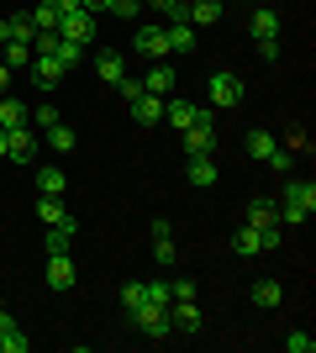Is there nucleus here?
I'll use <instances>...</instances> for the list:
<instances>
[{
	"label": "nucleus",
	"instance_id": "obj_13",
	"mask_svg": "<svg viewBox=\"0 0 316 353\" xmlns=\"http://www.w3.org/2000/svg\"><path fill=\"white\" fill-rule=\"evenodd\" d=\"M27 69H32V79H37L43 90H53V85L63 79V74H69L59 59H53V53H32V63H27Z\"/></svg>",
	"mask_w": 316,
	"mask_h": 353
},
{
	"label": "nucleus",
	"instance_id": "obj_19",
	"mask_svg": "<svg viewBox=\"0 0 316 353\" xmlns=\"http://www.w3.org/2000/svg\"><path fill=\"white\" fill-rule=\"evenodd\" d=\"M32 121V105L16 101V95H0V127H27Z\"/></svg>",
	"mask_w": 316,
	"mask_h": 353
},
{
	"label": "nucleus",
	"instance_id": "obj_39",
	"mask_svg": "<svg viewBox=\"0 0 316 353\" xmlns=\"http://www.w3.org/2000/svg\"><path fill=\"white\" fill-rule=\"evenodd\" d=\"M143 285H148V306H169V301H174L164 280H143Z\"/></svg>",
	"mask_w": 316,
	"mask_h": 353
},
{
	"label": "nucleus",
	"instance_id": "obj_22",
	"mask_svg": "<svg viewBox=\"0 0 316 353\" xmlns=\"http://www.w3.org/2000/svg\"><path fill=\"white\" fill-rule=\"evenodd\" d=\"M248 27H253V43H269V37H280V16H274L269 6H258Z\"/></svg>",
	"mask_w": 316,
	"mask_h": 353
},
{
	"label": "nucleus",
	"instance_id": "obj_35",
	"mask_svg": "<svg viewBox=\"0 0 316 353\" xmlns=\"http://www.w3.org/2000/svg\"><path fill=\"white\" fill-rule=\"evenodd\" d=\"M32 127H43V132H48V127H59V105H53V101L32 105Z\"/></svg>",
	"mask_w": 316,
	"mask_h": 353
},
{
	"label": "nucleus",
	"instance_id": "obj_14",
	"mask_svg": "<svg viewBox=\"0 0 316 353\" xmlns=\"http://www.w3.org/2000/svg\"><path fill=\"white\" fill-rule=\"evenodd\" d=\"M132 121H143V127H153V121H164V101H158V95H148V90H137L132 101Z\"/></svg>",
	"mask_w": 316,
	"mask_h": 353
},
{
	"label": "nucleus",
	"instance_id": "obj_25",
	"mask_svg": "<svg viewBox=\"0 0 316 353\" xmlns=\"http://www.w3.org/2000/svg\"><path fill=\"white\" fill-rule=\"evenodd\" d=\"M280 301H285V290H280L274 280H258V285H253V306H258V311H274Z\"/></svg>",
	"mask_w": 316,
	"mask_h": 353
},
{
	"label": "nucleus",
	"instance_id": "obj_3",
	"mask_svg": "<svg viewBox=\"0 0 316 353\" xmlns=\"http://www.w3.org/2000/svg\"><path fill=\"white\" fill-rule=\"evenodd\" d=\"M132 48L143 53V59L164 63V59H169V32H164V27H153V21H143V27H137V37H132Z\"/></svg>",
	"mask_w": 316,
	"mask_h": 353
},
{
	"label": "nucleus",
	"instance_id": "obj_32",
	"mask_svg": "<svg viewBox=\"0 0 316 353\" xmlns=\"http://www.w3.org/2000/svg\"><path fill=\"white\" fill-rule=\"evenodd\" d=\"M32 27H37V32H59V11H53V0H43V6L32 11Z\"/></svg>",
	"mask_w": 316,
	"mask_h": 353
},
{
	"label": "nucleus",
	"instance_id": "obj_45",
	"mask_svg": "<svg viewBox=\"0 0 316 353\" xmlns=\"http://www.w3.org/2000/svg\"><path fill=\"white\" fill-rule=\"evenodd\" d=\"M105 6H111V0H85V11H105Z\"/></svg>",
	"mask_w": 316,
	"mask_h": 353
},
{
	"label": "nucleus",
	"instance_id": "obj_44",
	"mask_svg": "<svg viewBox=\"0 0 316 353\" xmlns=\"http://www.w3.org/2000/svg\"><path fill=\"white\" fill-rule=\"evenodd\" d=\"M11 74H16V69H6V63H0V95H11Z\"/></svg>",
	"mask_w": 316,
	"mask_h": 353
},
{
	"label": "nucleus",
	"instance_id": "obj_17",
	"mask_svg": "<svg viewBox=\"0 0 316 353\" xmlns=\"http://www.w3.org/2000/svg\"><path fill=\"white\" fill-rule=\"evenodd\" d=\"M95 74H101V85H116L121 74H127V59H121L116 48H105V53H95Z\"/></svg>",
	"mask_w": 316,
	"mask_h": 353
},
{
	"label": "nucleus",
	"instance_id": "obj_47",
	"mask_svg": "<svg viewBox=\"0 0 316 353\" xmlns=\"http://www.w3.org/2000/svg\"><path fill=\"white\" fill-rule=\"evenodd\" d=\"M0 306H6V295H0Z\"/></svg>",
	"mask_w": 316,
	"mask_h": 353
},
{
	"label": "nucleus",
	"instance_id": "obj_43",
	"mask_svg": "<svg viewBox=\"0 0 316 353\" xmlns=\"http://www.w3.org/2000/svg\"><path fill=\"white\" fill-rule=\"evenodd\" d=\"M53 11L69 16V11H85V0H53Z\"/></svg>",
	"mask_w": 316,
	"mask_h": 353
},
{
	"label": "nucleus",
	"instance_id": "obj_42",
	"mask_svg": "<svg viewBox=\"0 0 316 353\" xmlns=\"http://www.w3.org/2000/svg\"><path fill=\"white\" fill-rule=\"evenodd\" d=\"M258 59H264V63H274V59H280V37H269V43H258Z\"/></svg>",
	"mask_w": 316,
	"mask_h": 353
},
{
	"label": "nucleus",
	"instance_id": "obj_2",
	"mask_svg": "<svg viewBox=\"0 0 316 353\" xmlns=\"http://www.w3.org/2000/svg\"><path fill=\"white\" fill-rule=\"evenodd\" d=\"M242 95H248V85H242L238 74H211L206 79V105L211 111H232V105H242Z\"/></svg>",
	"mask_w": 316,
	"mask_h": 353
},
{
	"label": "nucleus",
	"instance_id": "obj_16",
	"mask_svg": "<svg viewBox=\"0 0 316 353\" xmlns=\"http://www.w3.org/2000/svg\"><path fill=\"white\" fill-rule=\"evenodd\" d=\"M242 148H248V159H258V163H264V159H269V153H274V148H280V137H274L269 127H248V137H242Z\"/></svg>",
	"mask_w": 316,
	"mask_h": 353
},
{
	"label": "nucleus",
	"instance_id": "obj_11",
	"mask_svg": "<svg viewBox=\"0 0 316 353\" xmlns=\"http://www.w3.org/2000/svg\"><path fill=\"white\" fill-rule=\"evenodd\" d=\"M196 153H216V121L185 127V159H196Z\"/></svg>",
	"mask_w": 316,
	"mask_h": 353
},
{
	"label": "nucleus",
	"instance_id": "obj_41",
	"mask_svg": "<svg viewBox=\"0 0 316 353\" xmlns=\"http://www.w3.org/2000/svg\"><path fill=\"white\" fill-rule=\"evenodd\" d=\"M116 90H121V101H132L137 90H143V79H132V74H121V79H116Z\"/></svg>",
	"mask_w": 316,
	"mask_h": 353
},
{
	"label": "nucleus",
	"instance_id": "obj_40",
	"mask_svg": "<svg viewBox=\"0 0 316 353\" xmlns=\"http://www.w3.org/2000/svg\"><path fill=\"white\" fill-rule=\"evenodd\" d=\"M169 295L174 301H196V280H169Z\"/></svg>",
	"mask_w": 316,
	"mask_h": 353
},
{
	"label": "nucleus",
	"instance_id": "obj_23",
	"mask_svg": "<svg viewBox=\"0 0 316 353\" xmlns=\"http://www.w3.org/2000/svg\"><path fill=\"white\" fill-rule=\"evenodd\" d=\"M79 237V221H59V227H48V253H69V243Z\"/></svg>",
	"mask_w": 316,
	"mask_h": 353
},
{
	"label": "nucleus",
	"instance_id": "obj_31",
	"mask_svg": "<svg viewBox=\"0 0 316 353\" xmlns=\"http://www.w3.org/2000/svg\"><path fill=\"white\" fill-rule=\"evenodd\" d=\"M232 248H238L242 259H253V253H264V248H258V227H238V237H232Z\"/></svg>",
	"mask_w": 316,
	"mask_h": 353
},
{
	"label": "nucleus",
	"instance_id": "obj_5",
	"mask_svg": "<svg viewBox=\"0 0 316 353\" xmlns=\"http://www.w3.org/2000/svg\"><path fill=\"white\" fill-rule=\"evenodd\" d=\"M43 280H48V290H74V285H79V269H74V259H69V253H48Z\"/></svg>",
	"mask_w": 316,
	"mask_h": 353
},
{
	"label": "nucleus",
	"instance_id": "obj_28",
	"mask_svg": "<svg viewBox=\"0 0 316 353\" xmlns=\"http://www.w3.org/2000/svg\"><path fill=\"white\" fill-rule=\"evenodd\" d=\"M37 195H63V169H37Z\"/></svg>",
	"mask_w": 316,
	"mask_h": 353
},
{
	"label": "nucleus",
	"instance_id": "obj_26",
	"mask_svg": "<svg viewBox=\"0 0 316 353\" xmlns=\"http://www.w3.org/2000/svg\"><path fill=\"white\" fill-rule=\"evenodd\" d=\"M48 143H53V153H74L79 137H74V127H63V121H59V127H48Z\"/></svg>",
	"mask_w": 316,
	"mask_h": 353
},
{
	"label": "nucleus",
	"instance_id": "obj_30",
	"mask_svg": "<svg viewBox=\"0 0 316 353\" xmlns=\"http://www.w3.org/2000/svg\"><path fill=\"white\" fill-rule=\"evenodd\" d=\"M0 63H6V69H27V63H32V48H27V43H6Z\"/></svg>",
	"mask_w": 316,
	"mask_h": 353
},
{
	"label": "nucleus",
	"instance_id": "obj_15",
	"mask_svg": "<svg viewBox=\"0 0 316 353\" xmlns=\"http://www.w3.org/2000/svg\"><path fill=\"white\" fill-rule=\"evenodd\" d=\"M274 221H280V206H274L269 195H253L248 211H242V227H274Z\"/></svg>",
	"mask_w": 316,
	"mask_h": 353
},
{
	"label": "nucleus",
	"instance_id": "obj_37",
	"mask_svg": "<svg viewBox=\"0 0 316 353\" xmlns=\"http://www.w3.org/2000/svg\"><path fill=\"white\" fill-rule=\"evenodd\" d=\"M105 11H111V16H121V21H137V11H143V0H111Z\"/></svg>",
	"mask_w": 316,
	"mask_h": 353
},
{
	"label": "nucleus",
	"instance_id": "obj_27",
	"mask_svg": "<svg viewBox=\"0 0 316 353\" xmlns=\"http://www.w3.org/2000/svg\"><path fill=\"white\" fill-rule=\"evenodd\" d=\"M53 59H59L63 69H79V63H85V43H63V37H59V48H53Z\"/></svg>",
	"mask_w": 316,
	"mask_h": 353
},
{
	"label": "nucleus",
	"instance_id": "obj_34",
	"mask_svg": "<svg viewBox=\"0 0 316 353\" xmlns=\"http://www.w3.org/2000/svg\"><path fill=\"white\" fill-rule=\"evenodd\" d=\"M143 6H153V11H164L169 21H185V11H190V0H143Z\"/></svg>",
	"mask_w": 316,
	"mask_h": 353
},
{
	"label": "nucleus",
	"instance_id": "obj_10",
	"mask_svg": "<svg viewBox=\"0 0 316 353\" xmlns=\"http://www.w3.org/2000/svg\"><path fill=\"white\" fill-rule=\"evenodd\" d=\"M174 85H180V74H174V63H153L148 74H143V90H148V95H158V101H164V95H174Z\"/></svg>",
	"mask_w": 316,
	"mask_h": 353
},
{
	"label": "nucleus",
	"instance_id": "obj_8",
	"mask_svg": "<svg viewBox=\"0 0 316 353\" xmlns=\"http://www.w3.org/2000/svg\"><path fill=\"white\" fill-rule=\"evenodd\" d=\"M169 322H174V332L196 338L200 327H206V316H200V306H196V301H169Z\"/></svg>",
	"mask_w": 316,
	"mask_h": 353
},
{
	"label": "nucleus",
	"instance_id": "obj_9",
	"mask_svg": "<svg viewBox=\"0 0 316 353\" xmlns=\"http://www.w3.org/2000/svg\"><path fill=\"white\" fill-rule=\"evenodd\" d=\"M185 179H190V185H196V190H211V185H216V179H222V163L211 159V153H196V159L185 163Z\"/></svg>",
	"mask_w": 316,
	"mask_h": 353
},
{
	"label": "nucleus",
	"instance_id": "obj_4",
	"mask_svg": "<svg viewBox=\"0 0 316 353\" xmlns=\"http://www.w3.org/2000/svg\"><path fill=\"white\" fill-rule=\"evenodd\" d=\"M132 327L143 332V338H169V332H174L169 306H137V311H132Z\"/></svg>",
	"mask_w": 316,
	"mask_h": 353
},
{
	"label": "nucleus",
	"instance_id": "obj_48",
	"mask_svg": "<svg viewBox=\"0 0 316 353\" xmlns=\"http://www.w3.org/2000/svg\"><path fill=\"white\" fill-rule=\"evenodd\" d=\"M0 53H6V43H0Z\"/></svg>",
	"mask_w": 316,
	"mask_h": 353
},
{
	"label": "nucleus",
	"instance_id": "obj_38",
	"mask_svg": "<svg viewBox=\"0 0 316 353\" xmlns=\"http://www.w3.org/2000/svg\"><path fill=\"white\" fill-rule=\"evenodd\" d=\"M285 348L290 353H316V338L311 332H285Z\"/></svg>",
	"mask_w": 316,
	"mask_h": 353
},
{
	"label": "nucleus",
	"instance_id": "obj_29",
	"mask_svg": "<svg viewBox=\"0 0 316 353\" xmlns=\"http://www.w3.org/2000/svg\"><path fill=\"white\" fill-rule=\"evenodd\" d=\"M137 306H148V285H143V280H132V285H127V290H121V311L132 316Z\"/></svg>",
	"mask_w": 316,
	"mask_h": 353
},
{
	"label": "nucleus",
	"instance_id": "obj_12",
	"mask_svg": "<svg viewBox=\"0 0 316 353\" xmlns=\"http://www.w3.org/2000/svg\"><path fill=\"white\" fill-rule=\"evenodd\" d=\"M196 117H200V105L196 101H185V95H164V121L169 127H196Z\"/></svg>",
	"mask_w": 316,
	"mask_h": 353
},
{
	"label": "nucleus",
	"instance_id": "obj_18",
	"mask_svg": "<svg viewBox=\"0 0 316 353\" xmlns=\"http://www.w3.org/2000/svg\"><path fill=\"white\" fill-rule=\"evenodd\" d=\"M164 32H169V53H196V48H200V43H196V27H190V21H169Z\"/></svg>",
	"mask_w": 316,
	"mask_h": 353
},
{
	"label": "nucleus",
	"instance_id": "obj_21",
	"mask_svg": "<svg viewBox=\"0 0 316 353\" xmlns=\"http://www.w3.org/2000/svg\"><path fill=\"white\" fill-rule=\"evenodd\" d=\"M185 21H190V27H211V21H222V0H190Z\"/></svg>",
	"mask_w": 316,
	"mask_h": 353
},
{
	"label": "nucleus",
	"instance_id": "obj_20",
	"mask_svg": "<svg viewBox=\"0 0 316 353\" xmlns=\"http://www.w3.org/2000/svg\"><path fill=\"white\" fill-rule=\"evenodd\" d=\"M74 211H63V195H37V221L43 227H59V221H69Z\"/></svg>",
	"mask_w": 316,
	"mask_h": 353
},
{
	"label": "nucleus",
	"instance_id": "obj_24",
	"mask_svg": "<svg viewBox=\"0 0 316 353\" xmlns=\"http://www.w3.org/2000/svg\"><path fill=\"white\" fill-rule=\"evenodd\" d=\"M153 259L164 269H174L180 264V248H174V232H153Z\"/></svg>",
	"mask_w": 316,
	"mask_h": 353
},
{
	"label": "nucleus",
	"instance_id": "obj_1",
	"mask_svg": "<svg viewBox=\"0 0 316 353\" xmlns=\"http://www.w3.org/2000/svg\"><path fill=\"white\" fill-rule=\"evenodd\" d=\"M311 211H316V185H311V179H290V174H285L280 227H301V221H311Z\"/></svg>",
	"mask_w": 316,
	"mask_h": 353
},
{
	"label": "nucleus",
	"instance_id": "obj_33",
	"mask_svg": "<svg viewBox=\"0 0 316 353\" xmlns=\"http://www.w3.org/2000/svg\"><path fill=\"white\" fill-rule=\"evenodd\" d=\"M32 338L21 332V327H11V332H0V353H27Z\"/></svg>",
	"mask_w": 316,
	"mask_h": 353
},
{
	"label": "nucleus",
	"instance_id": "obj_7",
	"mask_svg": "<svg viewBox=\"0 0 316 353\" xmlns=\"http://www.w3.org/2000/svg\"><path fill=\"white\" fill-rule=\"evenodd\" d=\"M6 159L32 163L37 159V132H32V127H6Z\"/></svg>",
	"mask_w": 316,
	"mask_h": 353
},
{
	"label": "nucleus",
	"instance_id": "obj_36",
	"mask_svg": "<svg viewBox=\"0 0 316 353\" xmlns=\"http://www.w3.org/2000/svg\"><path fill=\"white\" fill-rule=\"evenodd\" d=\"M280 243H285L280 221H274V227H258V248H264V253H280Z\"/></svg>",
	"mask_w": 316,
	"mask_h": 353
},
{
	"label": "nucleus",
	"instance_id": "obj_46",
	"mask_svg": "<svg viewBox=\"0 0 316 353\" xmlns=\"http://www.w3.org/2000/svg\"><path fill=\"white\" fill-rule=\"evenodd\" d=\"M0 159H6V127H0Z\"/></svg>",
	"mask_w": 316,
	"mask_h": 353
},
{
	"label": "nucleus",
	"instance_id": "obj_6",
	"mask_svg": "<svg viewBox=\"0 0 316 353\" xmlns=\"http://www.w3.org/2000/svg\"><path fill=\"white\" fill-rule=\"evenodd\" d=\"M59 37H63V43H90V37H95V11L59 16Z\"/></svg>",
	"mask_w": 316,
	"mask_h": 353
}]
</instances>
